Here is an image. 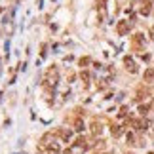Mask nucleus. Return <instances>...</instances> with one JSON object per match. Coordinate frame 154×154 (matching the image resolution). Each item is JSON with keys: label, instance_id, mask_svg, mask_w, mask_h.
<instances>
[{"label": "nucleus", "instance_id": "nucleus-2", "mask_svg": "<svg viewBox=\"0 0 154 154\" xmlns=\"http://www.w3.org/2000/svg\"><path fill=\"white\" fill-rule=\"evenodd\" d=\"M124 65H125V68H128L129 72H133V74H135V72L139 71V68H137V63L133 61V59L129 57V55H128V57H124Z\"/></svg>", "mask_w": 154, "mask_h": 154}, {"label": "nucleus", "instance_id": "nucleus-8", "mask_svg": "<svg viewBox=\"0 0 154 154\" xmlns=\"http://www.w3.org/2000/svg\"><path fill=\"white\" fill-rule=\"evenodd\" d=\"M145 82H154V68H147L145 71Z\"/></svg>", "mask_w": 154, "mask_h": 154}, {"label": "nucleus", "instance_id": "nucleus-7", "mask_svg": "<svg viewBox=\"0 0 154 154\" xmlns=\"http://www.w3.org/2000/svg\"><path fill=\"white\" fill-rule=\"evenodd\" d=\"M133 125H135V129H139V131H145V129L148 128V122L147 120H135Z\"/></svg>", "mask_w": 154, "mask_h": 154}, {"label": "nucleus", "instance_id": "nucleus-15", "mask_svg": "<svg viewBox=\"0 0 154 154\" xmlns=\"http://www.w3.org/2000/svg\"><path fill=\"white\" fill-rule=\"evenodd\" d=\"M105 2H107V0H97V8H101V10H103V8H105Z\"/></svg>", "mask_w": 154, "mask_h": 154}, {"label": "nucleus", "instance_id": "nucleus-9", "mask_svg": "<svg viewBox=\"0 0 154 154\" xmlns=\"http://www.w3.org/2000/svg\"><path fill=\"white\" fill-rule=\"evenodd\" d=\"M111 131H112V135H114V137H120L124 133V128H122V125H112Z\"/></svg>", "mask_w": 154, "mask_h": 154}, {"label": "nucleus", "instance_id": "nucleus-10", "mask_svg": "<svg viewBox=\"0 0 154 154\" xmlns=\"http://www.w3.org/2000/svg\"><path fill=\"white\" fill-rule=\"evenodd\" d=\"M101 129H103V128H101V124H97V122H93V124H91V131H93V135L101 133Z\"/></svg>", "mask_w": 154, "mask_h": 154}, {"label": "nucleus", "instance_id": "nucleus-16", "mask_svg": "<svg viewBox=\"0 0 154 154\" xmlns=\"http://www.w3.org/2000/svg\"><path fill=\"white\" fill-rule=\"evenodd\" d=\"M84 143H86L84 139H78V141H76V147H84Z\"/></svg>", "mask_w": 154, "mask_h": 154}, {"label": "nucleus", "instance_id": "nucleus-17", "mask_svg": "<svg viewBox=\"0 0 154 154\" xmlns=\"http://www.w3.org/2000/svg\"><path fill=\"white\" fill-rule=\"evenodd\" d=\"M82 80H86V82H88V80H90V74H88V72H82Z\"/></svg>", "mask_w": 154, "mask_h": 154}, {"label": "nucleus", "instance_id": "nucleus-5", "mask_svg": "<svg viewBox=\"0 0 154 154\" xmlns=\"http://www.w3.org/2000/svg\"><path fill=\"white\" fill-rule=\"evenodd\" d=\"M145 44V34H141V32H137L135 36H133V46L135 48H141Z\"/></svg>", "mask_w": 154, "mask_h": 154}, {"label": "nucleus", "instance_id": "nucleus-6", "mask_svg": "<svg viewBox=\"0 0 154 154\" xmlns=\"http://www.w3.org/2000/svg\"><path fill=\"white\" fill-rule=\"evenodd\" d=\"M150 10H152V8H150V0H143V2H141V14L148 15V14H150Z\"/></svg>", "mask_w": 154, "mask_h": 154}, {"label": "nucleus", "instance_id": "nucleus-14", "mask_svg": "<svg viewBox=\"0 0 154 154\" xmlns=\"http://www.w3.org/2000/svg\"><path fill=\"white\" fill-rule=\"evenodd\" d=\"M133 141H135V137H133V133H128V143L133 145Z\"/></svg>", "mask_w": 154, "mask_h": 154}, {"label": "nucleus", "instance_id": "nucleus-3", "mask_svg": "<svg viewBox=\"0 0 154 154\" xmlns=\"http://www.w3.org/2000/svg\"><path fill=\"white\" fill-rule=\"evenodd\" d=\"M55 135L61 137L65 143H68V141H71V137H72V133L68 131V129H63V128H61V129H57V131H55Z\"/></svg>", "mask_w": 154, "mask_h": 154}, {"label": "nucleus", "instance_id": "nucleus-18", "mask_svg": "<svg viewBox=\"0 0 154 154\" xmlns=\"http://www.w3.org/2000/svg\"><path fill=\"white\" fill-rule=\"evenodd\" d=\"M150 154H154V152H150Z\"/></svg>", "mask_w": 154, "mask_h": 154}, {"label": "nucleus", "instance_id": "nucleus-4", "mask_svg": "<svg viewBox=\"0 0 154 154\" xmlns=\"http://www.w3.org/2000/svg\"><path fill=\"white\" fill-rule=\"evenodd\" d=\"M46 148H48V154H59V152H61V147H59V143H48Z\"/></svg>", "mask_w": 154, "mask_h": 154}, {"label": "nucleus", "instance_id": "nucleus-13", "mask_svg": "<svg viewBox=\"0 0 154 154\" xmlns=\"http://www.w3.org/2000/svg\"><path fill=\"white\" fill-rule=\"evenodd\" d=\"M80 65H82V67L90 65V57H82V59H80Z\"/></svg>", "mask_w": 154, "mask_h": 154}, {"label": "nucleus", "instance_id": "nucleus-12", "mask_svg": "<svg viewBox=\"0 0 154 154\" xmlns=\"http://www.w3.org/2000/svg\"><path fill=\"white\" fill-rule=\"evenodd\" d=\"M148 108H150L148 105H141V107H139V112H141V114H147V112H148Z\"/></svg>", "mask_w": 154, "mask_h": 154}, {"label": "nucleus", "instance_id": "nucleus-1", "mask_svg": "<svg viewBox=\"0 0 154 154\" xmlns=\"http://www.w3.org/2000/svg\"><path fill=\"white\" fill-rule=\"evenodd\" d=\"M129 29H131V23L125 21V19H122V21L116 23V32H118L120 36H125V34L129 32Z\"/></svg>", "mask_w": 154, "mask_h": 154}, {"label": "nucleus", "instance_id": "nucleus-11", "mask_svg": "<svg viewBox=\"0 0 154 154\" xmlns=\"http://www.w3.org/2000/svg\"><path fill=\"white\" fill-rule=\"evenodd\" d=\"M74 129H76V131H82V129H84V122H82V120H76Z\"/></svg>", "mask_w": 154, "mask_h": 154}]
</instances>
